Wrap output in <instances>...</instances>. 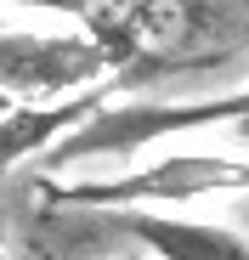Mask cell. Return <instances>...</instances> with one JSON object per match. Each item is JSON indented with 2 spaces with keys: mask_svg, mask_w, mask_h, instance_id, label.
Wrapping results in <instances>:
<instances>
[{
  "mask_svg": "<svg viewBox=\"0 0 249 260\" xmlns=\"http://www.w3.org/2000/svg\"><path fill=\"white\" fill-rule=\"evenodd\" d=\"M79 34L108 57L113 91L210 74L249 51V6H187V0H131V6H74Z\"/></svg>",
  "mask_w": 249,
  "mask_h": 260,
  "instance_id": "obj_1",
  "label": "cell"
},
{
  "mask_svg": "<svg viewBox=\"0 0 249 260\" xmlns=\"http://www.w3.org/2000/svg\"><path fill=\"white\" fill-rule=\"evenodd\" d=\"M210 124H243L249 130V85L227 96H193V102H108L85 124L63 136L46 164H85V158H136L142 147L181 136V130H210Z\"/></svg>",
  "mask_w": 249,
  "mask_h": 260,
  "instance_id": "obj_2",
  "label": "cell"
},
{
  "mask_svg": "<svg viewBox=\"0 0 249 260\" xmlns=\"http://www.w3.org/2000/svg\"><path fill=\"white\" fill-rule=\"evenodd\" d=\"M97 85H113L108 57L85 34H28L0 28V96L17 108H46L85 96Z\"/></svg>",
  "mask_w": 249,
  "mask_h": 260,
  "instance_id": "obj_3",
  "label": "cell"
},
{
  "mask_svg": "<svg viewBox=\"0 0 249 260\" xmlns=\"http://www.w3.org/2000/svg\"><path fill=\"white\" fill-rule=\"evenodd\" d=\"M249 187V164L238 158H210V153H170L153 158L136 176H113V181H79V187H57V204H187L204 192H232Z\"/></svg>",
  "mask_w": 249,
  "mask_h": 260,
  "instance_id": "obj_4",
  "label": "cell"
},
{
  "mask_svg": "<svg viewBox=\"0 0 249 260\" xmlns=\"http://www.w3.org/2000/svg\"><path fill=\"white\" fill-rule=\"evenodd\" d=\"M113 85H97L85 96H68V102H46V108H6L0 113V176L17 170L34 153H51L63 136H74L97 108H108Z\"/></svg>",
  "mask_w": 249,
  "mask_h": 260,
  "instance_id": "obj_5",
  "label": "cell"
},
{
  "mask_svg": "<svg viewBox=\"0 0 249 260\" xmlns=\"http://www.w3.org/2000/svg\"><path fill=\"white\" fill-rule=\"evenodd\" d=\"M119 226L131 232L142 249L159 260H249V238L215 221H181V215H159V209H124Z\"/></svg>",
  "mask_w": 249,
  "mask_h": 260,
  "instance_id": "obj_6",
  "label": "cell"
},
{
  "mask_svg": "<svg viewBox=\"0 0 249 260\" xmlns=\"http://www.w3.org/2000/svg\"><path fill=\"white\" fill-rule=\"evenodd\" d=\"M0 260H46V254H40V249H17L12 254V243H0Z\"/></svg>",
  "mask_w": 249,
  "mask_h": 260,
  "instance_id": "obj_7",
  "label": "cell"
},
{
  "mask_svg": "<svg viewBox=\"0 0 249 260\" xmlns=\"http://www.w3.org/2000/svg\"><path fill=\"white\" fill-rule=\"evenodd\" d=\"M6 108H17V102H6V96H0V113H6Z\"/></svg>",
  "mask_w": 249,
  "mask_h": 260,
  "instance_id": "obj_8",
  "label": "cell"
},
{
  "mask_svg": "<svg viewBox=\"0 0 249 260\" xmlns=\"http://www.w3.org/2000/svg\"><path fill=\"white\" fill-rule=\"evenodd\" d=\"M243 136H249V130H243Z\"/></svg>",
  "mask_w": 249,
  "mask_h": 260,
  "instance_id": "obj_9",
  "label": "cell"
}]
</instances>
